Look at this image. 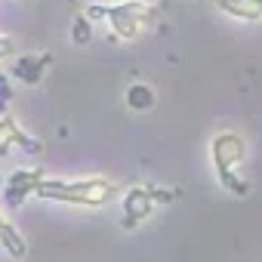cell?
<instances>
[{"instance_id": "obj_1", "label": "cell", "mask_w": 262, "mask_h": 262, "mask_svg": "<svg viewBox=\"0 0 262 262\" xmlns=\"http://www.w3.org/2000/svg\"><path fill=\"white\" fill-rule=\"evenodd\" d=\"M43 201H56V204H71V207H105L108 201H114L117 194V182L105 179V176H90V179H47L37 185L34 191Z\"/></svg>"}, {"instance_id": "obj_2", "label": "cell", "mask_w": 262, "mask_h": 262, "mask_svg": "<svg viewBox=\"0 0 262 262\" xmlns=\"http://www.w3.org/2000/svg\"><path fill=\"white\" fill-rule=\"evenodd\" d=\"M86 16L105 19L111 34L120 40H139L151 25H158L161 10L151 7L148 0H123V4H111V7H90Z\"/></svg>"}, {"instance_id": "obj_3", "label": "cell", "mask_w": 262, "mask_h": 262, "mask_svg": "<svg viewBox=\"0 0 262 262\" xmlns=\"http://www.w3.org/2000/svg\"><path fill=\"white\" fill-rule=\"evenodd\" d=\"M244 158H247V142L234 129H219L210 139V161H213L216 179L225 191H231L237 198L247 194V182L237 176V167L244 164Z\"/></svg>"}, {"instance_id": "obj_4", "label": "cell", "mask_w": 262, "mask_h": 262, "mask_svg": "<svg viewBox=\"0 0 262 262\" xmlns=\"http://www.w3.org/2000/svg\"><path fill=\"white\" fill-rule=\"evenodd\" d=\"M167 204L173 201L170 191H158L151 185H133L126 194H123V216H120V225L123 228H136L139 222H145L155 210V204Z\"/></svg>"}, {"instance_id": "obj_5", "label": "cell", "mask_w": 262, "mask_h": 262, "mask_svg": "<svg viewBox=\"0 0 262 262\" xmlns=\"http://www.w3.org/2000/svg\"><path fill=\"white\" fill-rule=\"evenodd\" d=\"M16 145L22 151H28V155H43V142L34 139V136H28L25 129L19 126L16 117L4 114V117H0V158H7L10 148H16Z\"/></svg>"}, {"instance_id": "obj_6", "label": "cell", "mask_w": 262, "mask_h": 262, "mask_svg": "<svg viewBox=\"0 0 262 262\" xmlns=\"http://www.w3.org/2000/svg\"><path fill=\"white\" fill-rule=\"evenodd\" d=\"M40 182H43V170H19V173H13V176L7 179V185H4L7 204H10V207H22L25 198H31Z\"/></svg>"}, {"instance_id": "obj_7", "label": "cell", "mask_w": 262, "mask_h": 262, "mask_svg": "<svg viewBox=\"0 0 262 262\" xmlns=\"http://www.w3.org/2000/svg\"><path fill=\"white\" fill-rule=\"evenodd\" d=\"M213 7L241 22H262V0H213Z\"/></svg>"}, {"instance_id": "obj_8", "label": "cell", "mask_w": 262, "mask_h": 262, "mask_svg": "<svg viewBox=\"0 0 262 262\" xmlns=\"http://www.w3.org/2000/svg\"><path fill=\"white\" fill-rule=\"evenodd\" d=\"M43 68H47V59H40V56H22V59H16V65H13V80H22V83H40V77H43Z\"/></svg>"}, {"instance_id": "obj_9", "label": "cell", "mask_w": 262, "mask_h": 262, "mask_svg": "<svg viewBox=\"0 0 262 262\" xmlns=\"http://www.w3.org/2000/svg\"><path fill=\"white\" fill-rule=\"evenodd\" d=\"M155 90L148 83H133L126 90V108H133V111H148L155 105Z\"/></svg>"}, {"instance_id": "obj_10", "label": "cell", "mask_w": 262, "mask_h": 262, "mask_svg": "<svg viewBox=\"0 0 262 262\" xmlns=\"http://www.w3.org/2000/svg\"><path fill=\"white\" fill-rule=\"evenodd\" d=\"M0 244H4V250H7L13 259H25V256H28V241L22 237V231H19L13 222L7 225L4 234H0Z\"/></svg>"}, {"instance_id": "obj_11", "label": "cell", "mask_w": 262, "mask_h": 262, "mask_svg": "<svg viewBox=\"0 0 262 262\" xmlns=\"http://www.w3.org/2000/svg\"><path fill=\"white\" fill-rule=\"evenodd\" d=\"M90 37H93V25H90V19L86 16H77V22H74V43H90Z\"/></svg>"}, {"instance_id": "obj_12", "label": "cell", "mask_w": 262, "mask_h": 262, "mask_svg": "<svg viewBox=\"0 0 262 262\" xmlns=\"http://www.w3.org/2000/svg\"><path fill=\"white\" fill-rule=\"evenodd\" d=\"M10 59H16V40L7 37V34H0V65L10 62Z\"/></svg>"}, {"instance_id": "obj_13", "label": "cell", "mask_w": 262, "mask_h": 262, "mask_svg": "<svg viewBox=\"0 0 262 262\" xmlns=\"http://www.w3.org/2000/svg\"><path fill=\"white\" fill-rule=\"evenodd\" d=\"M13 99V77L10 74H0V102Z\"/></svg>"}, {"instance_id": "obj_14", "label": "cell", "mask_w": 262, "mask_h": 262, "mask_svg": "<svg viewBox=\"0 0 262 262\" xmlns=\"http://www.w3.org/2000/svg\"><path fill=\"white\" fill-rule=\"evenodd\" d=\"M7 225H10V219L4 216V210H0V234H4V231H7Z\"/></svg>"}, {"instance_id": "obj_15", "label": "cell", "mask_w": 262, "mask_h": 262, "mask_svg": "<svg viewBox=\"0 0 262 262\" xmlns=\"http://www.w3.org/2000/svg\"><path fill=\"white\" fill-rule=\"evenodd\" d=\"M117 4H123V0H117Z\"/></svg>"}]
</instances>
